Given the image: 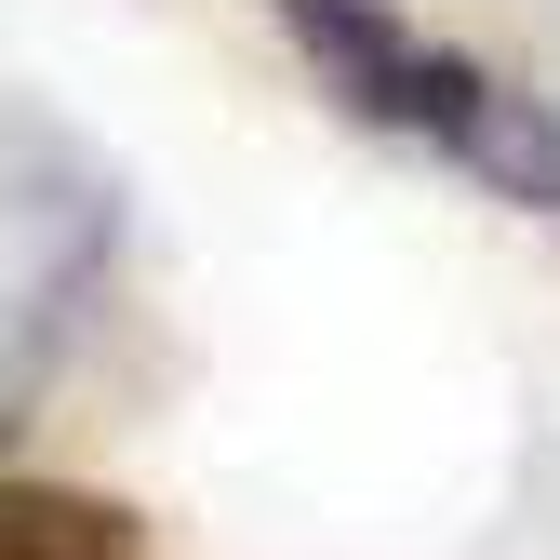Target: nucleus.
<instances>
[{
  "mask_svg": "<svg viewBox=\"0 0 560 560\" xmlns=\"http://www.w3.org/2000/svg\"><path fill=\"white\" fill-rule=\"evenodd\" d=\"M280 27H294V54L320 67V94L347 120L454 161L467 187H494L508 214H560V107L547 94L494 81L480 54L428 40L413 14H387V0H280Z\"/></svg>",
  "mask_w": 560,
  "mask_h": 560,
  "instance_id": "f257e3e1",
  "label": "nucleus"
},
{
  "mask_svg": "<svg viewBox=\"0 0 560 560\" xmlns=\"http://www.w3.org/2000/svg\"><path fill=\"white\" fill-rule=\"evenodd\" d=\"M107 241H120V200L67 148H40V187L27 174L0 187V428H14V400L67 361V334H81L94 280H107Z\"/></svg>",
  "mask_w": 560,
  "mask_h": 560,
  "instance_id": "f03ea898",
  "label": "nucleus"
},
{
  "mask_svg": "<svg viewBox=\"0 0 560 560\" xmlns=\"http://www.w3.org/2000/svg\"><path fill=\"white\" fill-rule=\"evenodd\" d=\"M0 560H148L133 508L54 494V480H0Z\"/></svg>",
  "mask_w": 560,
  "mask_h": 560,
  "instance_id": "7ed1b4c3",
  "label": "nucleus"
}]
</instances>
